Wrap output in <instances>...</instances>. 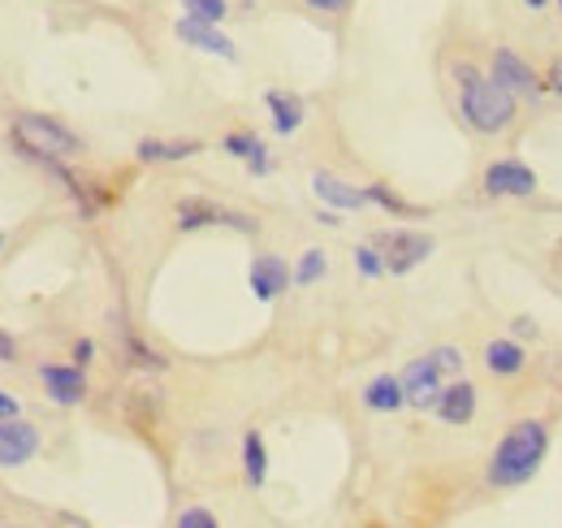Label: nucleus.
<instances>
[{
	"mask_svg": "<svg viewBox=\"0 0 562 528\" xmlns=\"http://www.w3.org/2000/svg\"><path fill=\"white\" fill-rule=\"evenodd\" d=\"M221 151H229L234 160H243L247 173H256V178H269V173H273V156H269L265 139H260L256 131H229V135L221 139Z\"/></svg>",
	"mask_w": 562,
	"mask_h": 528,
	"instance_id": "2eb2a0df",
	"label": "nucleus"
},
{
	"mask_svg": "<svg viewBox=\"0 0 562 528\" xmlns=\"http://www.w3.org/2000/svg\"><path fill=\"white\" fill-rule=\"evenodd\" d=\"M265 109H269V122H273V131L278 135H294V131H303V122H307V104H303V96H294V91H265Z\"/></svg>",
	"mask_w": 562,
	"mask_h": 528,
	"instance_id": "dca6fc26",
	"label": "nucleus"
},
{
	"mask_svg": "<svg viewBox=\"0 0 562 528\" xmlns=\"http://www.w3.org/2000/svg\"><path fill=\"white\" fill-rule=\"evenodd\" d=\"M537 334H541V329H537L532 316H515V321H510V338H515V342H519V338H537Z\"/></svg>",
	"mask_w": 562,
	"mask_h": 528,
	"instance_id": "c85d7f7f",
	"label": "nucleus"
},
{
	"mask_svg": "<svg viewBox=\"0 0 562 528\" xmlns=\"http://www.w3.org/2000/svg\"><path fill=\"white\" fill-rule=\"evenodd\" d=\"M355 273H359V278H368V282L385 278V256H381V247L359 243V247H355Z\"/></svg>",
	"mask_w": 562,
	"mask_h": 528,
	"instance_id": "5701e85b",
	"label": "nucleus"
},
{
	"mask_svg": "<svg viewBox=\"0 0 562 528\" xmlns=\"http://www.w3.org/2000/svg\"><path fill=\"white\" fill-rule=\"evenodd\" d=\"M372 247H381V256H385V273L407 278V273H416L424 260L437 251V238H432L428 229L403 226V229H385V234H376Z\"/></svg>",
	"mask_w": 562,
	"mask_h": 528,
	"instance_id": "20e7f679",
	"label": "nucleus"
},
{
	"mask_svg": "<svg viewBox=\"0 0 562 528\" xmlns=\"http://www.w3.org/2000/svg\"><path fill=\"white\" fill-rule=\"evenodd\" d=\"M178 40L182 44H191V48H200V53H212V57H225V61H238V48H234V40L221 31V26H212V22H195V18H178Z\"/></svg>",
	"mask_w": 562,
	"mask_h": 528,
	"instance_id": "ddd939ff",
	"label": "nucleus"
},
{
	"mask_svg": "<svg viewBox=\"0 0 562 528\" xmlns=\"http://www.w3.org/2000/svg\"><path fill=\"white\" fill-rule=\"evenodd\" d=\"M70 360H74V364H78V369H87V364L95 360V342H91V338H74Z\"/></svg>",
	"mask_w": 562,
	"mask_h": 528,
	"instance_id": "cd10ccee",
	"label": "nucleus"
},
{
	"mask_svg": "<svg viewBox=\"0 0 562 528\" xmlns=\"http://www.w3.org/2000/svg\"><path fill=\"white\" fill-rule=\"evenodd\" d=\"M243 481L251 490H260L269 481V447H265V434L260 429H247L243 434Z\"/></svg>",
	"mask_w": 562,
	"mask_h": 528,
	"instance_id": "aec40b11",
	"label": "nucleus"
},
{
	"mask_svg": "<svg viewBox=\"0 0 562 528\" xmlns=\"http://www.w3.org/2000/svg\"><path fill=\"white\" fill-rule=\"evenodd\" d=\"M247 4H251V0H247Z\"/></svg>",
	"mask_w": 562,
	"mask_h": 528,
	"instance_id": "4c0bfd02",
	"label": "nucleus"
},
{
	"mask_svg": "<svg viewBox=\"0 0 562 528\" xmlns=\"http://www.w3.org/2000/svg\"><path fill=\"white\" fill-rule=\"evenodd\" d=\"M200 151H204L200 139H139L135 144V156L143 165H173V160H191Z\"/></svg>",
	"mask_w": 562,
	"mask_h": 528,
	"instance_id": "6ab92c4d",
	"label": "nucleus"
},
{
	"mask_svg": "<svg viewBox=\"0 0 562 528\" xmlns=\"http://www.w3.org/2000/svg\"><path fill=\"white\" fill-rule=\"evenodd\" d=\"M325 273H329V256L321 247H307L299 256V265H294V287H316Z\"/></svg>",
	"mask_w": 562,
	"mask_h": 528,
	"instance_id": "4be33fe9",
	"label": "nucleus"
},
{
	"mask_svg": "<svg viewBox=\"0 0 562 528\" xmlns=\"http://www.w3.org/2000/svg\"><path fill=\"white\" fill-rule=\"evenodd\" d=\"M454 82H459V117L468 131L476 135H502L515 113H519V100L497 87L490 75H481L472 61H459L454 66Z\"/></svg>",
	"mask_w": 562,
	"mask_h": 528,
	"instance_id": "f03ea898",
	"label": "nucleus"
},
{
	"mask_svg": "<svg viewBox=\"0 0 562 528\" xmlns=\"http://www.w3.org/2000/svg\"><path fill=\"white\" fill-rule=\"evenodd\" d=\"M178 528H221V525H216V516H212L209 507H187L178 516Z\"/></svg>",
	"mask_w": 562,
	"mask_h": 528,
	"instance_id": "bb28decb",
	"label": "nucleus"
},
{
	"mask_svg": "<svg viewBox=\"0 0 562 528\" xmlns=\"http://www.w3.org/2000/svg\"><path fill=\"white\" fill-rule=\"evenodd\" d=\"M432 360L441 364V373H446V378H454V373L463 369V351H459V347H450V342H446V347H437V351H432Z\"/></svg>",
	"mask_w": 562,
	"mask_h": 528,
	"instance_id": "a878e982",
	"label": "nucleus"
},
{
	"mask_svg": "<svg viewBox=\"0 0 562 528\" xmlns=\"http://www.w3.org/2000/svg\"><path fill=\"white\" fill-rule=\"evenodd\" d=\"M485 369L502 381L519 378V373L528 369V351H524V342H515L510 334H506V338H493L490 347H485Z\"/></svg>",
	"mask_w": 562,
	"mask_h": 528,
	"instance_id": "f3484780",
	"label": "nucleus"
},
{
	"mask_svg": "<svg viewBox=\"0 0 562 528\" xmlns=\"http://www.w3.org/2000/svg\"><path fill=\"white\" fill-rule=\"evenodd\" d=\"M307 9H316V13H342L347 0H307Z\"/></svg>",
	"mask_w": 562,
	"mask_h": 528,
	"instance_id": "473e14b6",
	"label": "nucleus"
},
{
	"mask_svg": "<svg viewBox=\"0 0 562 528\" xmlns=\"http://www.w3.org/2000/svg\"><path fill=\"white\" fill-rule=\"evenodd\" d=\"M312 195H316L329 213H359V209H368L363 187H351L347 178H338V173H329V169H316V173H312Z\"/></svg>",
	"mask_w": 562,
	"mask_h": 528,
	"instance_id": "f8f14e48",
	"label": "nucleus"
},
{
	"mask_svg": "<svg viewBox=\"0 0 562 528\" xmlns=\"http://www.w3.org/2000/svg\"><path fill=\"white\" fill-rule=\"evenodd\" d=\"M316 222H321V226H329V229H338V226H342V222H338V213H329V209H325V213H321Z\"/></svg>",
	"mask_w": 562,
	"mask_h": 528,
	"instance_id": "72a5a7b5",
	"label": "nucleus"
},
{
	"mask_svg": "<svg viewBox=\"0 0 562 528\" xmlns=\"http://www.w3.org/2000/svg\"><path fill=\"white\" fill-rule=\"evenodd\" d=\"M403 390H407V407H416V412H432V403H437V394L446 390V373H441V364L432 360V351L420 356V360H412L403 373Z\"/></svg>",
	"mask_w": 562,
	"mask_h": 528,
	"instance_id": "6e6552de",
	"label": "nucleus"
},
{
	"mask_svg": "<svg viewBox=\"0 0 562 528\" xmlns=\"http://www.w3.org/2000/svg\"><path fill=\"white\" fill-rule=\"evenodd\" d=\"M122 347H126V356H131V364H139V369H147V373H160V369L169 364L165 356H156L151 347H143V342H139V338H135V334H131V329L122 334Z\"/></svg>",
	"mask_w": 562,
	"mask_h": 528,
	"instance_id": "b1692460",
	"label": "nucleus"
},
{
	"mask_svg": "<svg viewBox=\"0 0 562 528\" xmlns=\"http://www.w3.org/2000/svg\"><path fill=\"white\" fill-rule=\"evenodd\" d=\"M40 381H44V390H48V398H53L57 407H78V403L91 394L87 369H78V364H44V369H40Z\"/></svg>",
	"mask_w": 562,
	"mask_h": 528,
	"instance_id": "9b49d317",
	"label": "nucleus"
},
{
	"mask_svg": "<svg viewBox=\"0 0 562 528\" xmlns=\"http://www.w3.org/2000/svg\"><path fill=\"white\" fill-rule=\"evenodd\" d=\"M537 187H541L537 169L515 160V156H502L485 169V195L490 200H528V195H537Z\"/></svg>",
	"mask_w": 562,
	"mask_h": 528,
	"instance_id": "0eeeda50",
	"label": "nucleus"
},
{
	"mask_svg": "<svg viewBox=\"0 0 562 528\" xmlns=\"http://www.w3.org/2000/svg\"><path fill=\"white\" fill-rule=\"evenodd\" d=\"M476 407H481V390L472 381H446V390L432 403V416L450 429H463V425H472Z\"/></svg>",
	"mask_w": 562,
	"mask_h": 528,
	"instance_id": "1a4fd4ad",
	"label": "nucleus"
},
{
	"mask_svg": "<svg viewBox=\"0 0 562 528\" xmlns=\"http://www.w3.org/2000/svg\"><path fill=\"white\" fill-rule=\"evenodd\" d=\"M0 364H18V342L4 329H0Z\"/></svg>",
	"mask_w": 562,
	"mask_h": 528,
	"instance_id": "2f4dec72",
	"label": "nucleus"
},
{
	"mask_svg": "<svg viewBox=\"0 0 562 528\" xmlns=\"http://www.w3.org/2000/svg\"><path fill=\"white\" fill-rule=\"evenodd\" d=\"M363 407H368V412H381V416L403 412V407H407V390H403V381L394 378V373L372 378L368 385H363Z\"/></svg>",
	"mask_w": 562,
	"mask_h": 528,
	"instance_id": "a211bd4d",
	"label": "nucleus"
},
{
	"mask_svg": "<svg viewBox=\"0 0 562 528\" xmlns=\"http://www.w3.org/2000/svg\"><path fill=\"white\" fill-rule=\"evenodd\" d=\"M490 78L497 87H506L515 100H541L550 87L541 82V75L515 53V48H493V61H490Z\"/></svg>",
	"mask_w": 562,
	"mask_h": 528,
	"instance_id": "39448f33",
	"label": "nucleus"
},
{
	"mask_svg": "<svg viewBox=\"0 0 562 528\" xmlns=\"http://www.w3.org/2000/svg\"><path fill=\"white\" fill-rule=\"evenodd\" d=\"M182 9H187V18H195V22L221 26L225 13H229V0H182Z\"/></svg>",
	"mask_w": 562,
	"mask_h": 528,
	"instance_id": "393cba45",
	"label": "nucleus"
},
{
	"mask_svg": "<svg viewBox=\"0 0 562 528\" xmlns=\"http://www.w3.org/2000/svg\"><path fill=\"white\" fill-rule=\"evenodd\" d=\"M13 139L22 144L26 156H35V160H44V165H61V160H74V156H82V139L74 135L66 122H57V117H44V113H18L13 117Z\"/></svg>",
	"mask_w": 562,
	"mask_h": 528,
	"instance_id": "7ed1b4c3",
	"label": "nucleus"
},
{
	"mask_svg": "<svg viewBox=\"0 0 562 528\" xmlns=\"http://www.w3.org/2000/svg\"><path fill=\"white\" fill-rule=\"evenodd\" d=\"M546 87H550V96H559L562 100V57L550 61V70H546Z\"/></svg>",
	"mask_w": 562,
	"mask_h": 528,
	"instance_id": "7c9ffc66",
	"label": "nucleus"
},
{
	"mask_svg": "<svg viewBox=\"0 0 562 528\" xmlns=\"http://www.w3.org/2000/svg\"><path fill=\"white\" fill-rule=\"evenodd\" d=\"M546 459H550V425L541 416H524L497 438L485 481L493 490H519L541 472Z\"/></svg>",
	"mask_w": 562,
	"mask_h": 528,
	"instance_id": "f257e3e1",
	"label": "nucleus"
},
{
	"mask_svg": "<svg viewBox=\"0 0 562 528\" xmlns=\"http://www.w3.org/2000/svg\"><path fill=\"white\" fill-rule=\"evenodd\" d=\"M524 4H528V9H532V13H541V9H546V4H550V0H524Z\"/></svg>",
	"mask_w": 562,
	"mask_h": 528,
	"instance_id": "f704fd0d",
	"label": "nucleus"
},
{
	"mask_svg": "<svg viewBox=\"0 0 562 528\" xmlns=\"http://www.w3.org/2000/svg\"><path fill=\"white\" fill-rule=\"evenodd\" d=\"M0 251H4V234H0Z\"/></svg>",
	"mask_w": 562,
	"mask_h": 528,
	"instance_id": "c9c22d12",
	"label": "nucleus"
},
{
	"mask_svg": "<svg viewBox=\"0 0 562 528\" xmlns=\"http://www.w3.org/2000/svg\"><path fill=\"white\" fill-rule=\"evenodd\" d=\"M204 226H234V229H243V234H256L260 222L247 217V213L221 209V204H212V200H204V195H187V200H178V229L191 234V229H204Z\"/></svg>",
	"mask_w": 562,
	"mask_h": 528,
	"instance_id": "423d86ee",
	"label": "nucleus"
},
{
	"mask_svg": "<svg viewBox=\"0 0 562 528\" xmlns=\"http://www.w3.org/2000/svg\"><path fill=\"white\" fill-rule=\"evenodd\" d=\"M363 200L368 204H376L381 213H390V217H424L420 204H412V200H403L394 187H385V182H368L363 187Z\"/></svg>",
	"mask_w": 562,
	"mask_h": 528,
	"instance_id": "412c9836",
	"label": "nucleus"
},
{
	"mask_svg": "<svg viewBox=\"0 0 562 528\" xmlns=\"http://www.w3.org/2000/svg\"><path fill=\"white\" fill-rule=\"evenodd\" d=\"M294 282V269L281 260L278 251H260L251 260V295L260 303H278Z\"/></svg>",
	"mask_w": 562,
	"mask_h": 528,
	"instance_id": "9d476101",
	"label": "nucleus"
},
{
	"mask_svg": "<svg viewBox=\"0 0 562 528\" xmlns=\"http://www.w3.org/2000/svg\"><path fill=\"white\" fill-rule=\"evenodd\" d=\"M40 451V429L26 420H4L0 425V468H22Z\"/></svg>",
	"mask_w": 562,
	"mask_h": 528,
	"instance_id": "4468645a",
	"label": "nucleus"
},
{
	"mask_svg": "<svg viewBox=\"0 0 562 528\" xmlns=\"http://www.w3.org/2000/svg\"><path fill=\"white\" fill-rule=\"evenodd\" d=\"M554 4H559V13H562V0H554Z\"/></svg>",
	"mask_w": 562,
	"mask_h": 528,
	"instance_id": "e433bc0d",
	"label": "nucleus"
},
{
	"mask_svg": "<svg viewBox=\"0 0 562 528\" xmlns=\"http://www.w3.org/2000/svg\"><path fill=\"white\" fill-rule=\"evenodd\" d=\"M4 420H22V403L9 394V390H0V425Z\"/></svg>",
	"mask_w": 562,
	"mask_h": 528,
	"instance_id": "c756f323",
	"label": "nucleus"
}]
</instances>
